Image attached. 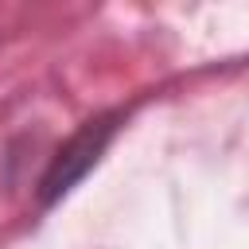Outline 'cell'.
I'll return each instance as SVG.
<instances>
[{
  "mask_svg": "<svg viewBox=\"0 0 249 249\" xmlns=\"http://www.w3.org/2000/svg\"><path fill=\"white\" fill-rule=\"evenodd\" d=\"M117 132V124H113V117H97V121H86L82 124V132L51 160V167H47V175H43V202H54V198H62L93 163H97V156L105 152V144H109V136Z\"/></svg>",
  "mask_w": 249,
  "mask_h": 249,
  "instance_id": "obj_1",
  "label": "cell"
}]
</instances>
